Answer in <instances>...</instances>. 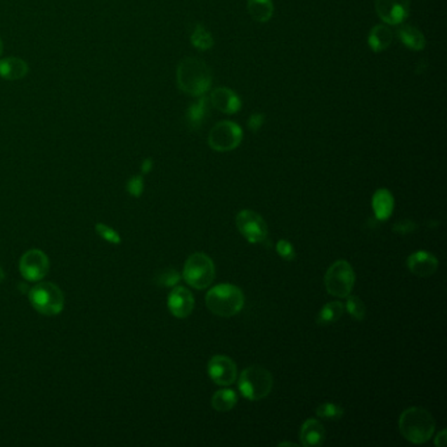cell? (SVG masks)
Returning <instances> with one entry per match:
<instances>
[{"mask_svg": "<svg viewBox=\"0 0 447 447\" xmlns=\"http://www.w3.org/2000/svg\"><path fill=\"white\" fill-rule=\"evenodd\" d=\"M394 33L384 24H378L372 30H370L369 42L370 49L374 53H380L383 50L389 49V45L392 44Z\"/></svg>", "mask_w": 447, "mask_h": 447, "instance_id": "19", "label": "cell"}, {"mask_svg": "<svg viewBox=\"0 0 447 447\" xmlns=\"http://www.w3.org/2000/svg\"><path fill=\"white\" fill-rule=\"evenodd\" d=\"M206 307L214 315L231 318L243 310L244 294L238 286L221 283L210 289L205 297Z\"/></svg>", "mask_w": 447, "mask_h": 447, "instance_id": "3", "label": "cell"}, {"mask_svg": "<svg viewBox=\"0 0 447 447\" xmlns=\"http://www.w3.org/2000/svg\"><path fill=\"white\" fill-rule=\"evenodd\" d=\"M398 36L400 41L410 50L421 51L427 46L425 36L421 33V30L412 27V25H403L398 30Z\"/></svg>", "mask_w": 447, "mask_h": 447, "instance_id": "21", "label": "cell"}, {"mask_svg": "<svg viewBox=\"0 0 447 447\" xmlns=\"http://www.w3.org/2000/svg\"><path fill=\"white\" fill-rule=\"evenodd\" d=\"M247 124H248L250 130H252L253 133H257L265 124V116L263 113H253L252 116L250 117Z\"/></svg>", "mask_w": 447, "mask_h": 447, "instance_id": "32", "label": "cell"}, {"mask_svg": "<svg viewBox=\"0 0 447 447\" xmlns=\"http://www.w3.org/2000/svg\"><path fill=\"white\" fill-rule=\"evenodd\" d=\"M243 130L233 121L218 122L209 133V146L218 153L233 151L240 146Z\"/></svg>", "mask_w": 447, "mask_h": 447, "instance_id": "8", "label": "cell"}, {"mask_svg": "<svg viewBox=\"0 0 447 447\" xmlns=\"http://www.w3.org/2000/svg\"><path fill=\"white\" fill-rule=\"evenodd\" d=\"M96 231H98V235H100L103 239H105V240L110 242V243L117 244L121 242L119 235H118L112 227H109V226L101 224H98V226H96Z\"/></svg>", "mask_w": 447, "mask_h": 447, "instance_id": "29", "label": "cell"}, {"mask_svg": "<svg viewBox=\"0 0 447 447\" xmlns=\"http://www.w3.org/2000/svg\"><path fill=\"white\" fill-rule=\"evenodd\" d=\"M276 251L286 261H294L295 257H297V252H295L294 245L289 240H285V239H282L277 243Z\"/></svg>", "mask_w": 447, "mask_h": 447, "instance_id": "28", "label": "cell"}, {"mask_svg": "<svg viewBox=\"0 0 447 447\" xmlns=\"http://www.w3.org/2000/svg\"><path fill=\"white\" fill-rule=\"evenodd\" d=\"M212 107L224 115H235L242 109V100L230 88L218 87L209 98Z\"/></svg>", "mask_w": 447, "mask_h": 447, "instance_id": "14", "label": "cell"}, {"mask_svg": "<svg viewBox=\"0 0 447 447\" xmlns=\"http://www.w3.org/2000/svg\"><path fill=\"white\" fill-rule=\"evenodd\" d=\"M20 273L30 282H39L44 280L49 273L50 263L48 256L39 250H30L24 253L20 259Z\"/></svg>", "mask_w": 447, "mask_h": 447, "instance_id": "10", "label": "cell"}, {"mask_svg": "<svg viewBox=\"0 0 447 447\" xmlns=\"http://www.w3.org/2000/svg\"><path fill=\"white\" fill-rule=\"evenodd\" d=\"M143 188H145V183H143L142 176H134L127 183V192L134 197H139L142 195Z\"/></svg>", "mask_w": 447, "mask_h": 447, "instance_id": "30", "label": "cell"}, {"mask_svg": "<svg viewBox=\"0 0 447 447\" xmlns=\"http://www.w3.org/2000/svg\"><path fill=\"white\" fill-rule=\"evenodd\" d=\"M415 224H412L410 221H403V222H399L396 226H395V228H394V231H396L399 233H408L410 231H413L415 230Z\"/></svg>", "mask_w": 447, "mask_h": 447, "instance_id": "33", "label": "cell"}, {"mask_svg": "<svg viewBox=\"0 0 447 447\" xmlns=\"http://www.w3.org/2000/svg\"><path fill=\"white\" fill-rule=\"evenodd\" d=\"M1 54H3V42H1V39H0V57H1Z\"/></svg>", "mask_w": 447, "mask_h": 447, "instance_id": "38", "label": "cell"}, {"mask_svg": "<svg viewBox=\"0 0 447 447\" xmlns=\"http://www.w3.org/2000/svg\"><path fill=\"white\" fill-rule=\"evenodd\" d=\"M324 282L328 294L336 298H346L354 287L356 273L348 261L337 260L328 268Z\"/></svg>", "mask_w": 447, "mask_h": 447, "instance_id": "7", "label": "cell"}, {"mask_svg": "<svg viewBox=\"0 0 447 447\" xmlns=\"http://www.w3.org/2000/svg\"><path fill=\"white\" fill-rule=\"evenodd\" d=\"M30 302L33 309L39 313L56 316L63 310L65 295L57 285L51 282H41L30 289Z\"/></svg>", "mask_w": 447, "mask_h": 447, "instance_id": "6", "label": "cell"}, {"mask_svg": "<svg viewBox=\"0 0 447 447\" xmlns=\"http://www.w3.org/2000/svg\"><path fill=\"white\" fill-rule=\"evenodd\" d=\"M183 276L185 282L190 287L195 290H204L214 281V263L206 253H193L185 261Z\"/></svg>", "mask_w": 447, "mask_h": 447, "instance_id": "5", "label": "cell"}, {"mask_svg": "<svg viewBox=\"0 0 447 447\" xmlns=\"http://www.w3.org/2000/svg\"><path fill=\"white\" fill-rule=\"evenodd\" d=\"M179 281H180V274L174 269L162 273L159 277V283H162L164 286H174Z\"/></svg>", "mask_w": 447, "mask_h": 447, "instance_id": "31", "label": "cell"}, {"mask_svg": "<svg viewBox=\"0 0 447 447\" xmlns=\"http://www.w3.org/2000/svg\"><path fill=\"white\" fill-rule=\"evenodd\" d=\"M168 309L175 318H188L195 310L193 294L183 286L175 287L168 295Z\"/></svg>", "mask_w": 447, "mask_h": 447, "instance_id": "13", "label": "cell"}, {"mask_svg": "<svg viewBox=\"0 0 447 447\" xmlns=\"http://www.w3.org/2000/svg\"><path fill=\"white\" fill-rule=\"evenodd\" d=\"M344 311H345V306H344L342 302H330L318 313L316 323L319 325L333 324V323H336L340 319L341 316L344 315Z\"/></svg>", "mask_w": 447, "mask_h": 447, "instance_id": "23", "label": "cell"}, {"mask_svg": "<svg viewBox=\"0 0 447 447\" xmlns=\"http://www.w3.org/2000/svg\"><path fill=\"white\" fill-rule=\"evenodd\" d=\"M238 386L244 398L252 401L261 400L272 392V374L263 366L253 365L244 369L243 372L239 375Z\"/></svg>", "mask_w": 447, "mask_h": 447, "instance_id": "4", "label": "cell"}, {"mask_svg": "<svg viewBox=\"0 0 447 447\" xmlns=\"http://www.w3.org/2000/svg\"><path fill=\"white\" fill-rule=\"evenodd\" d=\"M371 205H372V210H374V214L377 216V219L387 221L394 213L395 200H394V195H391L389 189L382 188L372 195Z\"/></svg>", "mask_w": 447, "mask_h": 447, "instance_id": "17", "label": "cell"}, {"mask_svg": "<svg viewBox=\"0 0 447 447\" xmlns=\"http://www.w3.org/2000/svg\"><path fill=\"white\" fill-rule=\"evenodd\" d=\"M30 72V66L25 60L18 57L0 59V78L6 80H20Z\"/></svg>", "mask_w": 447, "mask_h": 447, "instance_id": "18", "label": "cell"}, {"mask_svg": "<svg viewBox=\"0 0 447 447\" xmlns=\"http://www.w3.org/2000/svg\"><path fill=\"white\" fill-rule=\"evenodd\" d=\"M207 374L215 384L228 387L238 380V368L230 357L218 354L209 361Z\"/></svg>", "mask_w": 447, "mask_h": 447, "instance_id": "11", "label": "cell"}, {"mask_svg": "<svg viewBox=\"0 0 447 447\" xmlns=\"http://www.w3.org/2000/svg\"><path fill=\"white\" fill-rule=\"evenodd\" d=\"M236 227L247 242L252 244L264 243L268 239V224L263 216L252 210H242L236 215Z\"/></svg>", "mask_w": 447, "mask_h": 447, "instance_id": "9", "label": "cell"}, {"mask_svg": "<svg viewBox=\"0 0 447 447\" xmlns=\"http://www.w3.org/2000/svg\"><path fill=\"white\" fill-rule=\"evenodd\" d=\"M190 42L198 50H209L214 46V37L202 24H197L192 32Z\"/></svg>", "mask_w": 447, "mask_h": 447, "instance_id": "25", "label": "cell"}, {"mask_svg": "<svg viewBox=\"0 0 447 447\" xmlns=\"http://www.w3.org/2000/svg\"><path fill=\"white\" fill-rule=\"evenodd\" d=\"M409 272L421 278H427L437 272V257L427 251L412 253L407 260Z\"/></svg>", "mask_w": 447, "mask_h": 447, "instance_id": "15", "label": "cell"}, {"mask_svg": "<svg viewBox=\"0 0 447 447\" xmlns=\"http://www.w3.org/2000/svg\"><path fill=\"white\" fill-rule=\"evenodd\" d=\"M299 438H301L302 446H321L325 441V429L321 425L320 421L315 418H309L302 425Z\"/></svg>", "mask_w": 447, "mask_h": 447, "instance_id": "16", "label": "cell"}, {"mask_svg": "<svg viewBox=\"0 0 447 447\" xmlns=\"http://www.w3.org/2000/svg\"><path fill=\"white\" fill-rule=\"evenodd\" d=\"M280 446H297V443H292V442H281Z\"/></svg>", "mask_w": 447, "mask_h": 447, "instance_id": "36", "label": "cell"}, {"mask_svg": "<svg viewBox=\"0 0 447 447\" xmlns=\"http://www.w3.org/2000/svg\"><path fill=\"white\" fill-rule=\"evenodd\" d=\"M3 280H4V272H3L1 268H0V282L3 281Z\"/></svg>", "mask_w": 447, "mask_h": 447, "instance_id": "37", "label": "cell"}, {"mask_svg": "<svg viewBox=\"0 0 447 447\" xmlns=\"http://www.w3.org/2000/svg\"><path fill=\"white\" fill-rule=\"evenodd\" d=\"M209 104H210L209 98L201 96L197 103L189 107L188 112H186V121H188V125L190 127V129L198 130L200 127H202L205 119L210 113Z\"/></svg>", "mask_w": 447, "mask_h": 447, "instance_id": "20", "label": "cell"}, {"mask_svg": "<svg viewBox=\"0 0 447 447\" xmlns=\"http://www.w3.org/2000/svg\"><path fill=\"white\" fill-rule=\"evenodd\" d=\"M344 413H345L344 408L339 404H335V403H323L316 408L318 417L324 418V420H332V421L340 420L344 416Z\"/></svg>", "mask_w": 447, "mask_h": 447, "instance_id": "27", "label": "cell"}, {"mask_svg": "<svg viewBox=\"0 0 447 447\" xmlns=\"http://www.w3.org/2000/svg\"><path fill=\"white\" fill-rule=\"evenodd\" d=\"M248 13L257 22H266L272 19L274 7L272 0H247Z\"/></svg>", "mask_w": 447, "mask_h": 447, "instance_id": "22", "label": "cell"}, {"mask_svg": "<svg viewBox=\"0 0 447 447\" xmlns=\"http://www.w3.org/2000/svg\"><path fill=\"white\" fill-rule=\"evenodd\" d=\"M236 403H238V395L233 389H230L216 391L212 399V406L218 412H228L236 406Z\"/></svg>", "mask_w": 447, "mask_h": 447, "instance_id": "24", "label": "cell"}, {"mask_svg": "<svg viewBox=\"0 0 447 447\" xmlns=\"http://www.w3.org/2000/svg\"><path fill=\"white\" fill-rule=\"evenodd\" d=\"M399 430L401 436L410 443L422 445L433 437L436 430V421L427 409L410 407L400 415Z\"/></svg>", "mask_w": 447, "mask_h": 447, "instance_id": "2", "label": "cell"}, {"mask_svg": "<svg viewBox=\"0 0 447 447\" xmlns=\"http://www.w3.org/2000/svg\"><path fill=\"white\" fill-rule=\"evenodd\" d=\"M409 7V0H375L380 19L389 25H400L408 19Z\"/></svg>", "mask_w": 447, "mask_h": 447, "instance_id": "12", "label": "cell"}, {"mask_svg": "<svg viewBox=\"0 0 447 447\" xmlns=\"http://www.w3.org/2000/svg\"><path fill=\"white\" fill-rule=\"evenodd\" d=\"M344 306H345V310L348 311L350 316L354 318L356 320L362 321L366 318V307L358 297L348 295L346 303Z\"/></svg>", "mask_w": 447, "mask_h": 447, "instance_id": "26", "label": "cell"}, {"mask_svg": "<svg viewBox=\"0 0 447 447\" xmlns=\"http://www.w3.org/2000/svg\"><path fill=\"white\" fill-rule=\"evenodd\" d=\"M447 442V432L443 429L441 430L437 434V437L434 439V445L438 447L446 446Z\"/></svg>", "mask_w": 447, "mask_h": 447, "instance_id": "34", "label": "cell"}, {"mask_svg": "<svg viewBox=\"0 0 447 447\" xmlns=\"http://www.w3.org/2000/svg\"><path fill=\"white\" fill-rule=\"evenodd\" d=\"M176 78L179 88L193 98L205 96L213 84L210 67L202 59L195 57H186L179 63Z\"/></svg>", "mask_w": 447, "mask_h": 447, "instance_id": "1", "label": "cell"}, {"mask_svg": "<svg viewBox=\"0 0 447 447\" xmlns=\"http://www.w3.org/2000/svg\"><path fill=\"white\" fill-rule=\"evenodd\" d=\"M153 166H154L153 160H151V159H146V160L143 162V164H142V172H143V174H148V172L153 169Z\"/></svg>", "mask_w": 447, "mask_h": 447, "instance_id": "35", "label": "cell"}]
</instances>
